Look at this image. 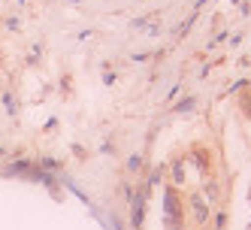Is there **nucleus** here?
<instances>
[{
  "mask_svg": "<svg viewBox=\"0 0 251 230\" xmlns=\"http://www.w3.org/2000/svg\"><path fill=\"white\" fill-rule=\"evenodd\" d=\"M224 224H227V212H215L212 227H215V230H224Z\"/></svg>",
  "mask_w": 251,
  "mask_h": 230,
  "instance_id": "obj_6",
  "label": "nucleus"
},
{
  "mask_svg": "<svg viewBox=\"0 0 251 230\" xmlns=\"http://www.w3.org/2000/svg\"><path fill=\"white\" fill-rule=\"evenodd\" d=\"M3 103H6V109H9V115H15V103H12V97H9V94H3Z\"/></svg>",
  "mask_w": 251,
  "mask_h": 230,
  "instance_id": "obj_10",
  "label": "nucleus"
},
{
  "mask_svg": "<svg viewBox=\"0 0 251 230\" xmlns=\"http://www.w3.org/2000/svg\"><path fill=\"white\" fill-rule=\"evenodd\" d=\"M127 170H130V173H136V170H142V157H139V154H133V157H130V161H127Z\"/></svg>",
  "mask_w": 251,
  "mask_h": 230,
  "instance_id": "obj_8",
  "label": "nucleus"
},
{
  "mask_svg": "<svg viewBox=\"0 0 251 230\" xmlns=\"http://www.w3.org/2000/svg\"><path fill=\"white\" fill-rule=\"evenodd\" d=\"M248 197H251V194H248Z\"/></svg>",
  "mask_w": 251,
  "mask_h": 230,
  "instance_id": "obj_11",
  "label": "nucleus"
},
{
  "mask_svg": "<svg viewBox=\"0 0 251 230\" xmlns=\"http://www.w3.org/2000/svg\"><path fill=\"white\" fill-rule=\"evenodd\" d=\"M200 194L206 197V203H209V206L221 200V188H218V182H212V179H209V182H203V191H200Z\"/></svg>",
  "mask_w": 251,
  "mask_h": 230,
  "instance_id": "obj_4",
  "label": "nucleus"
},
{
  "mask_svg": "<svg viewBox=\"0 0 251 230\" xmlns=\"http://www.w3.org/2000/svg\"><path fill=\"white\" fill-rule=\"evenodd\" d=\"M188 212H191V218H194L197 227H206L209 218H212V206L206 203V197H203L200 191H194L191 197H188Z\"/></svg>",
  "mask_w": 251,
  "mask_h": 230,
  "instance_id": "obj_2",
  "label": "nucleus"
},
{
  "mask_svg": "<svg viewBox=\"0 0 251 230\" xmlns=\"http://www.w3.org/2000/svg\"><path fill=\"white\" fill-rule=\"evenodd\" d=\"M185 164H194L197 170L206 176L209 167H212V154H209V149H203V146H194V149L188 152V161H185Z\"/></svg>",
  "mask_w": 251,
  "mask_h": 230,
  "instance_id": "obj_3",
  "label": "nucleus"
},
{
  "mask_svg": "<svg viewBox=\"0 0 251 230\" xmlns=\"http://www.w3.org/2000/svg\"><path fill=\"white\" fill-rule=\"evenodd\" d=\"M164 221H167L170 230H182L185 206H182V194H178L176 185H167L164 188Z\"/></svg>",
  "mask_w": 251,
  "mask_h": 230,
  "instance_id": "obj_1",
  "label": "nucleus"
},
{
  "mask_svg": "<svg viewBox=\"0 0 251 230\" xmlns=\"http://www.w3.org/2000/svg\"><path fill=\"white\" fill-rule=\"evenodd\" d=\"M173 185H185V161H176L173 164Z\"/></svg>",
  "mask_w": 251,
  "mask_h": 230,
  "instance_id": "obj_5",
  "label": "nucleus"
},
{
  "mask_svg": "<svg viewBox=\"0 0 251 230\" xmlns=\"http://www.w3.org/2000/svg\"><path fill=\"white\" fill-rule=\"evenodd\" d=\"M194 106H197L194 100H182V103H178V112H191V109H194Z\"/></svg>",
  "mask_w": 251,
  "mask_h": 230,
  "instance_id": "obj_9",
  "label": "nucleus"
},
{
  "mask_svg": "<svg viewBox=\"0 0 251 230\" xmlns=\"http://www.w3.org/2000/svg\"><path fill=\"white\" fill-rule=\"evenodd\" d=\"M239 106H242V112H245V115L251 118V91H248V94H242V100H239Z\"/></svg>",
  "mask_w": 251,
  "mask_h": 230,
  "instance_id": "obj_7",
  "label": "nucleus"
}]
</instances>
